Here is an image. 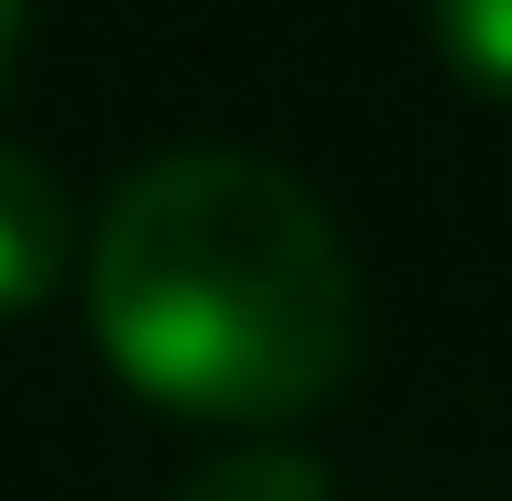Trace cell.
<instances>
[{"label": "cell", "mask_w": 512, "mask_h": 501, "mask_svg": "<svg viewBox=\"0 0 512 501\" xmlns=\"http://www.w3.org/2000/svg\"><path fill=\"white\" fill-rule=\"evenodd\" d=\"M88 327L109 371L197 425H284L349 382L360 273L338 218L262 153L131 164L88 240Z\"/></svg>", "instance_id": "1"}, {"label": "cell", "mask_w": 512, "mask_h": 501, "mask_svg": "<svg viewBox=\"0 0 512 501\" xmlns=\"http://www.w3.org/2000/svg\"><path fill=\"white\" fill-rule=\"evenodd\" d=\"M66 273H77V207H66V186H55L44 153L0 142V316L55 305Z\"/></svg>", "instance_id": "2"}, {"label": "cell", "mask_w": 512, "mask_h": 501, "mask_svg": "<svg viewBox=\"0 0 512 501\" xmlns=\"http://www.w3.org/2000/svg\"><path fill=\"white\" fill-rule=\"evenodd\" d=\"M164 501H338L327 469L295 458V447H218L207 469H186Z\"/></svg>", "instance_id": "3"}, {"label": "cell", "mask_w": 512, "mask_h": 501, "mask_svg": "<svg viewBox=\"0 0 512 501\" xmlns=\"http://www.w3.org/2000/svg\"><path fill=\"white\" fill-rule=\"evenodd\" d=\"M425 33L480 99H512V0H425Z\"/></svg>", "instance_id": "4"}, {"label": "cell", "mask_w": 512, "mask_h": 501, "mask_svg": "<svg viewBox=\"0 0 512 501\" xmlns=\"http://www.w3.org/2000/svg\"><path fill=\"white\" fill-rule=\"evenodd\" d=\"M22 22H33V0H0V99H11V77H22Z\"/></svg>", "instance_id": "5"}]
</instances>
